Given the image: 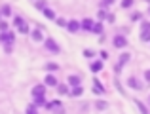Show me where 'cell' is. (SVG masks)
Wrapping results in <instances>:
<instances>
[{
    "mask_svg": "<svg viewBox=\"0 0 150 114\" xmlns=\"http://www.w3.org/2000/svg\"><path fill=\"white\" fill-rule=\"evenodd\" d=\"M44 15L48 19H57V17H55V11L51 10V8H46V10H44Z\"/></svg>",
    "mask_w": 150,
    "mask_h": 114,
    "instance_id": "cell-20",
    "label": "cell"
},
{
    "mask_svg": "<svg viewBox=\"0 0 150 114\" xmlns=\"http://www.w3.org/2000/svg\"><path fill=\"white\" fill-rule=\"evenodd\" d=\"M46 108H48V110H59V108H61V101H48Z\"/></svg>",
    "mask_w": 150,
    "mask_h": 114,
    "instance_id": "cell-15",
    "label": "cell"
},
{
    "mask_svg": "<svg viewBox=\"0 0 150 114\" xmlns=\"http://www.w3.org/2000/svg\"><path fill=\"white\" fill-rule=\"evenodd\" d=\"M0 30H2V33H6V30H8V23L4 21V19L0 21Z\"/></svg>",
    "mask_w": 150,
    "mask_h": 114,
    "instance_id": "cell-34",
    "label": "cell"
},
{
    "mask_svg": "<svg viewBox=\"0 0 150 114\" xmlns=\"http://www.w3.org/2000/svg\"><path fill=\"white\" fill-rule=\"evenodd\" d=\"M82 93H84V88H82V86H78V88H72V89H70V97H80Z\"/></svg>",
    "mask_w": 150,
    "mask_h": 114,
    "instance_id": "cell-17",
    "label": "cell"
},
{
    "mask_svg": "<svg viewBox=\"0 0 150 114\" xmlns=\"http://www.w3.org/2000/svg\"><path fill=\"white\" fill-rule=\"evenodd\" d=\"M129 57H131V55H129V53H127V52H125V53H122V55H120V59H118V67H116V70H120V69H122V67H124V65H125V63H127V61H129Z\"/></svg>",
    "mask_w": 150,
    "mask_h": 114,
    "instance_id": "cell-9",
    "label": "cell"
},
{
    "mask_svg": "<svg viewBox=\"0 0 150 114\" xmlns=\"http://www.w3.org/2000/svg\"><path fill=\"white\" fill-rule=\"evenodd\" d=\"M127 86H129V88H133V89H141V84H139V80H137L135 76H129L127 78Z\"/></svg>",
    "mask_w": 150,
    "mask_h": 114,
    "instance_id": "cell-13",
    "label": "cell"
},
{
    "mask_svg": "<svg viewBox=\"0 0 150 114\" xmlns=\"http://www.w3.org/2000/svg\"><path fill=\"white\" fill-rule=\"evenodd\" d=\"M84 55H86V57H93V52H91V50H86Z\"/></svg>",
    "mask_w": 150,
    "mask_h": 114,
    "instance_id": "cell-37",
    "label": "cell"
},
{
    "mask_svg": "<svg viewBox=\"0 0 150 114\" xmlns=\"http://www.w3.org/2000/svg\"><path fill=\"white\" fill-rule=\"evenodd\" d=\"M89 70H91V72H101L103 70V61H91L89 63Z\"/></svg>",
    "mask_w": 150,
    "mask_h": 114,
    "instance_id": "cell-10",
    "label": "cell"
},
{
    "mask_svg": "<svg viewBox=\"0 0 150 114\" xmlns=\"http://www.w3.org/2000/svg\"><path fill=\"white\" fill-rule=\"evenodd\" d=\"M44 46H46V50L51 52V53H61V46H59L53 38H46V40H44Z\"/></svg>",
    "mask_w": 150,
    "mask_h": 114,
    "instance_id": "cell-1",
    "label": "cell"
},
{
    "mask_svg": "<svg viewBox=\"0 0 150 114\" xmlns=\"http://www.w3.org/2000/svg\"><path fill=\"white\" fill-rule=\"evenodd\" d=\"M143 30L150 33V21H143Z\"/></svg>",
    "mask_w": 150,
    "mask_h": 114,
    "instance_id": "cell-35",
    "label": "cell"
},
{
    "mask_svg": "<svg viewBox=\"0 0 150 114\" xmlns=\"http://www.w3.org/2000/svg\"><path fill=\"white\" fill-rule=\"evenodd\" d=\"M55 114H65V110H61V108H59V110H55Z\"/></svg>",
    "mask_w": 150,
    "mask_h": 114,
    "instance_id": "cell-40",
    "label": "cell"
},
{
    "mask_svg": "<svg viewBox=\"0 0 150 114\" xmlns=\"http://www.w3.org/2000/svg\"><path fill=\"white\" fill-rule=\"evenodd\" d=\"M101 59H108V52H101Z\"/></svg>",
    "mask_w": 150,
    "mask_h": 114,
    "instance_id": "cell-38",
    "label": "cell"
},
{
    "mask_svg": "<svg viewBox=\"0 0 150 114\" xmlns=\"http://www.w3.org/2000/svg\"><path fill=\"white\" fill-rule=\"evenodd\" d=\"M0 13H2V17H10V15H11V6H10V4L0 6Z\"/></svg>",
    "mask_w": 150,
    "mask_h": 114,
    "instance_id": "cell-14",
    "label": "cell"
},
{
    "mask_svg": "<svg viewBox=\"0 0 150 114\" xmlns=\"http://www.w3.org/2000/svg\"><path fill=\"white\" fill-rule=\"evenodd\" d=\"M144 80H146V82H148V84H150V69L146 70V72H144Z\"/></svg>",
    "mask_w": 150,
    "mask_h": 114,
    "instance_id": "cell-36",
    "label": "cell"
},
{
    "mask_svg": "<svg viewBox=\"0 0 150 114\" xmlns=\"http://www.w3.org/2000/svg\"><path fill=\"white\" fill-rule=\"evenodd\" d=\"M19 33H21V34H27V33H29V25H27V23H25V25H21V27H19Z\"/></svg>",
    "mask_w": 150,
    "mask_h": 114,
    "instance_id": "cell-31",
    "label": "cell"
},
{
    "mask_svg": "<svg viewBox=\"0 0 150 114\" xmlns=\"http://www.w3.org/2000/svg\"><path fill=\"white\" fill-rule=\"evenodd\" d=\"M55 23H57L59 27H69V21H67V19H63V17H57V19H55Z\"/></svg>",
    "mask_w": 150,
    "mask_h": 114,
    "instance_id": "cell-24",
    "label": "cell"
},
{
    "mask_svg": "<svg viewBox=\"0 0 150 114\" xmlns=\"http://www.w3.org/2000/svg\"><path fill=\"white\" fill-rule=\"evenodd\" d=\"M27 114H38V107H34V105H29V107H27Z\"/></svg>",
    "mask_w": 150,
    "mask_h": 114,
    "instance_id": "cell-27",
    "label": "cell"
},
{
    "mask_svg": "<svg viewBox=\"0 0 150 114\" xmlns=\"http://www.w3.org/2000/svg\"><path fill=\"white\" fill-rule=\"evenodd\" d=\"M33 105H34V107H46L48 103H46V97H36Z\"/></svg>",
    "mask_w": 150,
    "mask_h": 114,
    "instance_id": "cell-18",
    "label": "cell"
},
{
    "mask_svg": "<svg viewBox=\"0 0 150 114\" xmlns=\"http://www.w3.org/2000/svg\"><path fill=\"white\" fill-rule=\"evenodd\" d=\"M112 44H114V48H125V46H127V38L124 36V34H116V36H114V40H112Z\"/></svg>",
    "mask_w": 150,
    "mask_h": 114,
    "instance_id": "cell-3",
    "label": "cell"
},
{
    "mask_svg": "<svg viewBox=\"0 0 150 114\" xmlns=\"http://www.w3.org/2000/svg\"><path fill=\"white\" fill-rule=\"evenodd\" d=\"M46 89H48V86L46 84H38L33 88V99H36V97H46Z\"/></svg>",
    "mask_w": 150,
    "mask_h": 114,
    "instance_id": "cell-2",
    "label": "cell"
},
{
    "mask_svg": "<svg viewBox=\"0 0 150 114\" xmlns=\"http://www.w3.org/2000/svg\"><path fill=\"white\" fill-rule=\"evenodd\" d=\"M93 33H95V34H103V23H95V27H93Z\"/></svg>",
    "mask_w": 150,
    "mask_h": 114,
    "instance_id": "cell-26",
    "label": "cell"
},
{
    "mask_svg": "<svg viewBox=\"0 0 150 114\" xmlns=\"http://www.w3.org/2000/svg\"><path fill=\"white\" fill-rule=\"evenodd\" d=\"M30 36H33V40L34 42H40V40H44V36H42V30H33V33H30Z\"/></svg>",
    "mask_w": 150,
    "mask_h": 114,
    "instance_id": "cell-16",
    "label": "cell"
},
{
    "mask_svg": "<svg viewBox=\"0 0 150 114\" xmlns=\"http://www.w3.org/2000/svg\"><path fill=\"white\" fill-rule=\"evenodd\" d=\"M95 107L99 108V110H105V108L108 107V103H105V101H97V103H95Z\"/></svg>",
    "mask_w": 150,
    "mask_h": 114,
    "instance_id": "cell-29",
    "label": "cell"
},
{
    "mask_svg": "<svg viewBox=\"0 0 150 114\" xmlns=\"http://www.w3.org/2000/svg\"><path fill=\"white\" fill-rule=\"evenodd\" d=\"M46 69H48V70H57L59 65H57V63H48V65H46Z\"/></svg>",
    "mask_w": 150,
    "mask_h": 114,
    "instance_id": "cell-32",
    "label": "cell"
},
{
    "mask_svg": "<svg viewBox=\"0 0 150 114\" xmlns=\"http://www.w3.org/2000/svg\"><path fill=\"white\" fill-rule=\"evenodd\" d=\"M137 107H139L141 114H148V108H146V105H144V103H141V101H137Z\"/></svg>",
    "mask_w": 150,
    "mask_h": 114,
    "instance_id": "cell-22",
    "label": "cell"
},
{
    "mask_svg": "<svg viewBox=\"0 0 150 114\" xmlns=\"http://www.w3.org/2000/svg\"><path fill=\"white\" fill-rule=\"evenodd\" d=\"M13 25L17 27V29H19L21 25H25V21H23V17H19V15H17V17H13Z\"/></svg>",
    "mask_w": 150,
    "mask_h": 114,
    "instance_id": "cell-25",
    "label": "cell"
},
{
    "mask_svg": "<svg viewBox=\"0 0 150 114\" xmlns=\"http://www.w3.org/2000/svg\"><path fill=\"white\" fill-rule=\"evenodd\" d=\"M80 82H82V78L76 76V74H70V76H69V86H72V88H78Z\"/></svg>",
    "mask_w": 150,
    "mask_h": 114,
    "instance_id": "cell-11",
    "label": "cell"
},
{
    "mask_svg": "<svg viewBox=\"0 0 150 114\" xmlns=\"http://www.w3.org/2000/svg\"><path fill=\"white\" fill-rule=\"evenodd\" d=\"M122 8H124V10H129V8H133V0H124V2H122Z\"/></svg>",
    "mask_w": 150,
    "mask_h": 114,
    "instance_id": "cell-28",
    "label": "cell"
},
{
    "mask_svg": "<svg viewBox=\"0 0 150 114\" xmlns=\"http://www.w3.org/2000/svg\"><path fill=\"white\" fill-rule=\"evenodd\" d=\"M13 38H15V34L11 33V30L0 33V42H4V46H6V44H13Z\"/></svg>",
    "mask_w": 150,
    "mask_h": 114,
    "instance_id": "cell-4",
    "label": "cell"
},
{
    "mask_svg": "<svg viewBox=\"0 0 150 114\" xmlns=\"http://www.w3.org/2000/svg\"><path fill=\"white\" fill-rule=\"evenodd\" d=\"M34 6H36L38 10H42V11H44L46 8H48V4H46V2H36V4H34Z\"/></svg>",
    "mask_w": 150,
    "mask_h": 114,
    "instance_id": "cell-33",
    "label": "cell"
},
{
    "mask_svg": "<svg viewBox=\"0 0 150 114\" xmlns=\"http://www.w3.org/2000/svg\"><path fill=\"white\" fill-rule=\"evenodd\" d=\"M93 27H95V21L89 17H86L84 21H82V29L84 30H89V33H93Z\"/></svg>",
    "mask_w": 150,
    "mask_h": 114,
    "instance_id": "cell-6",
    "label": "cell"
},
{
    "mask_svg": "<svg viewBox=\"0 0 150 114\" xmlns=\"http://www.w3.org/2000/svg\"><path fill=\"white\" fill-rule=\"evenodd\" d=\"M0 21H2V13H0Z\"/></svg>",
    "mask_w": 150,
    "mask_h": 114,
    "instance_id": "cell-41",
    "label": "cell"
},
{
    "mask_svg": "<svg viewBox=\"0 0 150 114\" xmlns=\"http://www.w3.org/2000/svg\"><path fill=\"white\" fill-rule=\"evenodd\" d=\"M97 17H99L101 21H106V19H110V13H108V11H105V10H99Z\"/></svg>",
    "mask_w": 150,
    "mask_h": 114,
    "instance_id": "cell-19",
    "label": "cell"
},
{
    "mask_svg": "<svg viewBox=\"0 0 150 114\" xmlns=\"http://www.w3.org/2000/svg\"><path fill=\"white\" fill-rule=\"evenodd\" d=\"M141 40H143V42H150V33L143 30V34H141Z\"/></svg>",
    "mask_w": 150,
    "mask_h": 114,
    "instance_id": "cell-30",
    "label": "cell"
},
{
    "mask_svg": "<svg viewBox=\"0 0 150 114\" xmlns=\"http://www.w3.org/2000/svg\"><path fill=\"white\" fill-rule=\"evenodd\" d=\"M57 93H59V95H70L69 84H59V86H57Z\"/></svg>",
    "mask_w": 150,
    "mask_h": 114,
    "instance_id": "cell-12",
    "label": "cell"
},
{
    "mask_svg": "<svg viewBox=\"0 0 150 114\" xmlns=\"http://www.w3.org/2000/svg\"><path fill=\"white\" fill-rule=\"evenodd\" d=\"M141 19H143V13H141V11H133L131 13V21H141Z\"/></svg>",
    "mask_w": 150,
    "mask_h": 114,
    "instance_id": "cell-23",
    "label": "cell"
},
{
    "mask_svg": "<svg viewBox=\"0 0 150 114\" xmlns=\"http://www.w3.org/2000/svg\"><path fill=\"white\" fill-rule=\"evenodd\" d=\"M148 13H150V6H148Z\"/></svg>",
    "mask_w": 150,
    "mask_h": 114,
    "instance_id": "cell-42",
    "label": "cell"
},
{
    "mask_svg": "<svg viewBox=\"0 0 150 114\" xmlns=\"http://www.w3.org/2000/svg\"><path fill=\"white\" fill-rule=\"evenodd\" d=\"M93 89H95V93H99V95H105L106 93V89L103 88V84L97 80V78H93Z\"/></svg>",
    "mask_w": 150,
    "mask_h": 114,
    "instance_id": "cell-8",
    "label": "cell"
},
{
    "mask_svg": "<svg viewBox=\"0 0 150 114\" xmlns=\"http://www.w3.org/2000/svg\"><path fill=\"white\" fill-rule=\"evenodd\" d=\"M67 29H69V33H78V30L82 29V21H78V19H70Z\"/></svg>",
    "mask_w": 150,
    "mask_h": 114,
    "instance_id": "cell-5",
    "label": "cell"
},
{
    "mask_svg": "<svg viewBox=\"0 0 150 114\" xmlns=\"http://www.w3.org/2000/svg\"><path fill=\"white\" fill-rule=\"evenodd\" d=\"M44 84L48 86V88H57L59 82H57V78H55L53 74H48V76H46V80H44Z\"/></svg>",
    "mask_w": 150,
    "mask_h": 114,
    "instance_id": "cell-7",
    "label": "cell"
},
{
    "mask_svg": "<svg viewBox=\"0 0 150 114\" xmlns=\"http://www.w3.org/2000/svg\"><path fill=\"white\" fill-rule=\"evenodd\" d=\"M11 46H13V44H6V53H10V52H11Z\"/></svg>",
    "mask_w": 150,
    "mask_h": 114,
    "instance_id": "cell-39",
    "label": "cell"
},
{
    "mask_svg": "<svg viewBox=\"0 0 150 114\" xmlns=\"http://www.w3.org/2000/svg\"><path fill=\"white\" fill-rule=\"evenodd\" d=\"M110 6H112V0H103V2L99 4V8L105 10V11H106V8H110Z\"/></svg>",
    "mask_w": 150,
    "mask_h": 114,
    "instance_id": "cell-21",
    "label": "cell"
}]
</instances>
